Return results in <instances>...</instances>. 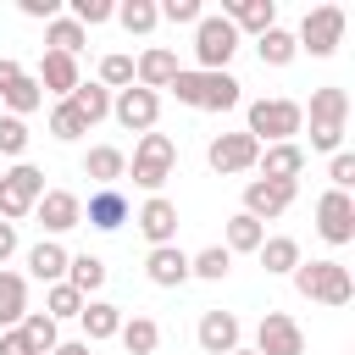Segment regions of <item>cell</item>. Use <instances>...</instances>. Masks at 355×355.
<instances>
[{
  "mask_svg": "<svg viewBox=\"0 0 355 355\" xmlns=\"http://www.w3.org/2000/svg\"><path fill=\"white\" fill-rule=\"evenodd\" d=\"M300 128H305V105H300V100H283V94H272V100H250V122H244V133H250L255 144H288Z\"/></svg>",
  "mask_w": 355,
  "mask_h": 355,
  "instance_id": "cell-3",
  "label": "cell"
},
{
  "mask_svg": "<svg viewBox=\"0 0 355 355\" xmlns=\"http://www.w3.org/2000/svg\"><path fill=\"white\" fill-rule=\"evenodd\" d=\"M288 277H294V288H300L305 300H316V305H349V300H355V277H349L344 261H300Z\"/></svg>",
  "mask_w": 355,
  "mask_h": 355,
  "instance_id": "cell-4",
  "label": "cell"
},
{
  "mask_svg": "<svg viewBox=\"0 0 355 355\" xmlns=\"http://www.w3.org/2000/svg\"><path fill=\"white\" fill-rule=\"evenodd\" d=\"M144 277H150L155 288H183V283H189V255H183L178 244H161V250L144 255Z\"/></svg>",
  "mask_w": 355,
  "mask_h": 355,
  "instance_id": "cell-22",
  "label": "cell"
},
{
  "mask_svg": "<svg viewBox=\"0 0 355 355\" xmlns=\"http://www.w3.org/2000/svg\"><path fill=\"white\" fill-rule=\"evenodd\" d=\"M83 222L100 227V233H116V227L128 222V194H122V189H94L89 205H83Z\"/></svg>",
  "mask_w": 355,
  "mask_h": 355,
  "instance_id": "cell-24",
  "label": "cell"
},
{
  "mask_svg": "<svg viewBox=\"0 0 355 355\" xmlns=\"http://www.w3.org/2000/svg\"><path fill=\"white\" fill-rule=\"evenodd\" d=\"M33 216H39V227H44L50 239H61L67 227H78V222H83V200H78L72 189H44V194H39V205H33Z\"/></svg>",
  "mask_w": 355,
  "mask_h": 355,
  "instance_id": "cell-14",
  "label": "cell"
},
{
  "mask_svg": "<svg viewBox=\"0 0 355 355\" xmlns=\"http://www.w3.org/2000/svg\"><path fill=\"white\" fill-rule=\"evenodd\" d=\"M233 272V255L222 250V244H205L200 255H189V277H205V283H222Z\"/></svg>",
  "mask_w": 355,
  "mask_h": 355,
  "instance_id": "cell-35",
  "label": "cell"
},
{
  "mask_svg": "<svg viewBox=\"0 0 355 355\" xmlns=\"http://www.w3.org/2000/svg\"><path fill=\"white\" fill-rule=\"evenodd\" d=\"M83 305H89V300H83V294H78L72 283H50V288H44V316H50L55 327H61L67 316H78Z\"/></svg>",
  "mask_w": 355,
  "mask_h": 355,
  "instance_id": "cell-36",
  "label": "cell"
},
{
  "mask_svg": "<svg viewBox=\"0 0 355 355\" xmlns=\"http://www.w3.org/2000/svg\"><path fill=\"white\" fill-rule=\"evenodd\" d=\"M255 55H261V67H288V61L300 55V44H294L288 28H266V33L255 39Z\"/></svg>",
  "mask_w": 355,
  "mask_h": 355,
  "instance_id": "cell-31",
  "label": "cell"
},
{
  "mask_svg": "<svg viewBox=\"0 0 355 355\" xmlns=\"http://www.w3.org/2000/svg\"><path fill=\"white\" fill-rule=\"evenodd\" d=\"M255 255H261V266H266V272H277V277H288V272L305 261V255H300V239H288V233L261 239V250H255Z\"/></svg>",
  "mask_w": 355,
  "mask_h": 355,
  "instance_id": "cell-29",
  "label": "cell"
},
{
  "mask_svg": "<svg viewBox=\"0 0 355 355\" xmlns=\"http://www.w3.org/2000/svg\"><path fill=\"white\" fill-rule=\"evenodd\" d=\"M50 133H55L61 144H72V139H83V133H89V122L72 111V100H55V111H50Z\"/></svg>",
  "mask_w": 355,
  "mask_h": 355,
  "instance_id": "cell-39",
  "label": "cell"
},
{
  "mask_svg": "<svg viewBox=\"0 0 355 355\" xmlns=\"http://www.w3.org/2000/svg\"><path fill=\"white\" fill-rule=\"evenodd\" d=\"M22 6V17H33V22H55L61 17V0H17Z\"/></svg>",
  "mask_w": 355,
  "mask_h": 355,
  "instance_id": "cell-45",
  "label": "cell"
},
{
  "mask_svg": "<svg viewBox=\"0 0 355 355\" xmlns=\"http://www.w3.org/2000/svg\"><path fill=\"white\" fill-rule=\"evenodd\" d=\"M111 116H116L128 133H155V122H161V94H150V89L128 83V89H116V94H111Z\"/></svg>",
  "mask_w": 355,
  "mask_h": 355,
  "instance_id": "cell-10",
  "label": "cell"
},
{
  "mask_svg": "<svg viewBox=\"0 0 355 355\" xmlns=\"http://www.w3.org/2000/svg\"><path fill=\"white\" fill-rule=\"evenodd\" d=\"M0 155H11V161L28 155V122L22 116H0Z\"/></svg>",
  "mask_w": 355,
  "mask_h": 355,
  "instance_id": "cell-42",
  "label": "cell"
},
{
  "mask_svg": "<svg viewBox=\"0 0 355 355\" xmlns=\"http://www.w3.org/2000/svg\"><path fill=\"white\" fill-rule=\"evenodd\" d=\"M0 105H6V116H22V122H28V111L44 105V89H39L33 72H28L22 61H11V55H0Z\"/></svg>",
  "mask_w": 355,
  "mask_h": 355,
  "instance_id": "cell-9",
  "label": "cell"
},
{
  "mask_svg": "<svg viewBox=\"0 0 355 355\" xmlns=\"http://www.w3.org/2000/svg\"><path fill=\"white\" fill-rule=\"evenodd\" d=\"M172 94H178V105H189V111H233L239 100H244V83L233 78V72H178L172 83H166Z\"/></svg>",
  "mask_w": 355,
  "mask_h": 355,
  "instance_id": "cell-1",
  "label": "cell"
},
{
  "mask_svg": "<svg viewBox=\"0 0 355 355\" xmlns=\"http://www.w3.org/2000/svg\"><path fill=\"white\" fill-rule=\"evenodd\" d=\"M39 194H44V172H39L33 161H17L11 172H0V222L17 227L22 216H33Z\"/></svg>",
  "mask_w": 355,
  "mask_h": 355,
  "instance_id": "cell-6",
  "label": "cell"
},
{
  "mask_svg": "<svg viewBox=\"0 0 355 355\" xmlns=\"http://www.w3.org/2000/svg\"><path fill=\"white\" fill-rule=\"evenodd\" d=\"M155 11H161V22H178V28H194V22L205 17V11H200V0H161Z\"/></svg>",
  "mask_w": 355,
  "mask_h": 355,
  "instance_id": "cell-43",
  "label": "cell"
},
{
  "mask_svg": "<svg viewBox=\"0 0 355 355\" xmlns=\"http://www.w3.org/2000/svg\"><path fill=\"white\" fill-rule=\"evenodd\" d=\"M83 178H94V189H116V183L128 178V155H122L116 144H89V155H83Z\"/></svg>",
  "mask_w": 355,
  "mask_h": 355,
  "instance_id": "cell-23",
  "label": "cell"
},
{
  "mask_svg": "<svg viewBox=\"0 0 355 355\" xmlns=\"http://www.w3.org/2000/svg\"><path fill=\"white\" fill-rule=\"evenodd\" d=\"M22 316H28V277L0 266V333H6V327H17Z\"/></svg>",
  "mask_w": 355,
  "mask_h": 355,
  "instance_id": "cell-27",
  "label": "cell"
},
{
  "mask_svg": "<svg viewBox=\"0 0 355 355\" xmlns=\"http://www.w3.org/2000/svg\"><path fill=\"white\" fill-rule=\"evenodd\" d=\"M327 178H333V189H338V194H349V189H355V155H349V150H338V155L327 161Z\"/></svg>",
  "mask_w": 355,
  "mask_h": 355,
  "instance_id": "cell-44",
  "label": "cell"
},
{
  "mask_svg": "<svg viewBox=\"0 0 355 355\" xmlns=\"http://www.w3.org/2000/svg\"><path fill=\"white\" fill-rule=\"evenodd\" d=\"M67 11H72V22L89 33V28H100V22H111L116 17V6L111 0H67Z\"/></svg>",
  "mask_w": 355,
  "mask_h": 355,
  "instance_id": "cell-40",
  "label": "cell"
},
{
  "mask_svg": "<svg viewBox=\"0 0 355 355\" xmlns=\"http://www.w3.org/2000/svg\"><path fill=\"white\" fill-rule=\"evenodd\" d=\"M128 83H133V55L111 50V55L100 61V89H111V94H116V89H128Z\"/></svg>",
  "mask_w": 355,
  "mask_h": 355,
  "instance_id": "cell-41",
  "label": "cell"
},
{
  "mask_svg": "<svg viewBox=\"0 0 355 355\" xmlns=\"http://www.w3.org/2000/svg\"><path fill=\"white\" fill-rule=\"evenodd\" d=\"M17 333L28 338V349H33V355H50V349L61 344V327H55V322H50L44 311H28V316L17 322Z\"/></svg>",
  "mask_w": 355,
  "mask_h": 355,
  "instance_id": "cell-34",
  "label": "cell"
},
{
  "mask_svg": "<svg viewBox=\"0 0 355 355\" xmlns=\"http://www.w3.org/2000/svg\"><path fill=\"white\" fill-rule=\"evenodd\" d=\"M255 355H305V333L288 311H266L255 327Z\"/></svg>",
  "mask_w": 355,
  "mask_h": 355,
  "instance_id": "cell-12",
  "label": "cell"
},
{
  "mask_svg": "<svg viewBox=\"0 0 355 355\" xmlns=\"http://www.w3.org/2000/svg\"><path fill=\"white\" fill-rule=\"evenodd\" d=\"M316 233H322L327 244H349V239H355V200L338 194V189H327V194L316 200Z\"/></svg>",
  "mask_w": 355,
  "mask_h": 355,
  "instance_id": "cell-15",
  "label": "cell"
},
{
  "mask_svg": "<svg viewBox=\"0 0 355 355\" xmlns=\"http://www.w3.org/2000/svg\"><path fill=\"white\" fill-rule=\"evenodd\" d=\"M33 83L44 89V94H55V100H67L83 78H78V55H61V50H44V61H39V72H33Z\"/></svg>",
  "mask_w": 355,
  "mask_h": 355,
  "instance_id": "cell-20",
  "label": "cell"
},
{
  "mask_svg": "<svg viewBox=\"0 0 355 355\" xmlns=\"http://www.w3.org/2000/svg\"><path fill=\"white\" fill-rule=\"evenodd\" d=\"M67 250H61V239H39L33 250H28V277H39V283H67Z\"/></svg>",
  "mask_w": 355,
  "mask_h": 355,
  "instance_id": "cell-26",
  "label": "cell"
},
{
  "mask_svg": "<svg viewBox=\"0 0 355 355\" xmlns=\"http://www.w3.org/2000/svg\"><path fill=\"white\" fill-rule=\"evenodd\" d=\"M78 322H83V344L94 349V344H105V338L122 333V305H111V300H89V305L78 311Z\"/></svg>",
  "mask_w": 355,
  "mask_h": 355,
  "instance_id": "cell-25",
  "label": "cell"
},
{
  "mask_svg": "<svg viewBox=\"0 0 355 355\" xmlns=\"http://www.w3.org/2000/svg\"><path fill=\"white\" fill-rule=\"evenodd\" d=\"M139 233L150 239V250H161V244H178V205L166 200V194H150L144 205H139Z\"/></svg>",
  "mask_w": 355,
  "mask_h": 355,
  "instance_id": "cell-17",
  "label": "cell"
},
{
  "mask_svg": "<svg viewBox=\"0 0 355 355\" xmlns=\"http://www.w3.org/2000/svg\"><path fill=\"white\" fill-rule=\"evenodd\" d=\"M344 28H349V17H344V6H311L305 11V22H300V33H294V44L305 50V55H333L338 50V39H344Z\"/></svg>",
  "mask_w": 355,
  "mask_h": 355,
  "instance_id": "cell-7",
  "label": "cell"
},
{
  "mask_svg": "<svg viewBox=\"0 0 355 355\" xmlns=\"http://www.w3.org/2000/svg\"><path fill=\"white\" fill-rule=\"evenodd\" d=\"M11 255H17V227H11V222H0V266H6Z\"/></svg>",
  "mask_w": 355,
  "mask_h": 355,
  "instance_id": "cell-47",
  "label": "cell"
},
{
  "mask_svg": "<svg viewBox=\"0 0 355 355\" xmlns=\"http://www.w3.org/2000/svg\"><path fill=\"white\" fill-rule=\"evenodd\" d=\"M233 355H255V349H244V344H239V349H233Z\"/></svg>",
  "mask_w": 355,
  "mask_h": 355,
  "instance_id": "cell-48",
  "label": "cell"
},
{
  "mask_svg": "<svg viewBox=\"0 0 355 355\" xmlns=\"http://www.w3.org/2000/svg\"><path fill=\"white\" fill-rule=\"evenodd\" d=\"M194 338H200V349H205V355H233V349H239V338H244V327H239V316H233V311H205V316H200V327H194Z\"/></svg>",
  "mask_w": 355,
  "mask_h": 355,
  "instance_id": "cell-18",
  "label": "cell"
},
{
  "mask_svg": "<svg viewBox=\"0 0 355 355\" xmlns=\"http://www.w3.org/2000/svg\"><path fill=\"white\" fill-rule=\"evenodd\" d=\"M67 283L89 300L94 288H105V261H100V255H89V250H83V255H72V261H67Z\"/></svg>",
  "mask_w": 355,
  "mask_h": 355,
  "instance_id": "cell-33",
  "label": "cell"
},
{
  "mask_svg": "<svg viewBox=\"0 0 355 355\" xmlns=\"http://www.w3.org/2000/svg\"><path fill=\"white\" fill-rule=\"evenodd\" d=\"M261 239H266V222H255V216L233 211V216H227V239H222V250H227V255H255V250H261Z\"/></svg>",
  "mask_w": 355,
  "mask_h": 355,
  "instance_id": "cell-28",
  "label": "cell"
},
{
  "mask_svg": "<svg viewBox=\"0 0 355 355\" xmlns=\"http://www.w3.org/2000/svg\"><path fill=\"white\" fill-rule=\"evenodd\" d=\"M233 50H239V33H233V22H227L222 11L194 22V55H200V72H227Z\"/></svg>",
  "mask_w": 355,
  "mask_h": 355,
  "instance_id": "cell-8",
  "label": "cell"
},
{
  "mask_svg": "<svg viewBox=\"0 0 355 355\" xmlns=\"http://www.w3.org/2000/svg\"><path fill=\"white\" fill-rule=\"evenodd\" d=\"M255 155H261V144H255L250 133H216V139L205 144V161H211V172H222V178L255 172Z\"/></svg>",
  "mask_w": 355,
  "mask_h": 355,
  "instance_id": "cell-11",
  "label": "cell"
},
{
  "mask_svg": "<svg viewBox=\"0 0 355 355\" xmlns=\"http://www.w3.org/2000/svg\"><path fill=\"white\" fill-rule=\"evenodd\" d=\"M67 100H72V111H78V116H83L89 128L111 116V89H100V83H78V89H72Z\"/></svg>",
  "mask_w": 355,
  "mask_h": 355,
  "instance_id": "cell-32",
  "label": "cell"
},
{
  "mask_svg": "<svg viewBox=\"0 0 355 355\" xmlns=\"http://www.w3.org/2000/svg\"><path fill=\"white\" fill-rule=\"evenodd\" d=\"M255 172L272 178V183H300V172H305V150H300L294 139H288V144H261Z\"/></svg>",
  "mask_w": 355,
  "mask_h": 355,
  "instance_id": "cell-19",
  "label": "cell"
},
{
  "mask_svg": "<svg viewBox=\"0 0 355 355\" xmlns=\"http://www.w3.org/2000/svg\"><path fill=\"white\" fill-rule=\"evenodd\" d=\"M178 72H183V67H178V50H166V44H150V50L133 55V83L150 89V94H161Z\"/></svg>",
  "mask_w": 355,
  "mask_h": 355,
  "instance_id": "cell-16",
  "label": "cell"
},
{
  "mask_svg": "<svg viewBox=\"0 0 355 355\" xmlns=\"http://www.w3.org/2000/svg\"><path fill=\"white\" fill-rule=\"evenodd\" d=\"M294 194H300V183L250 178V183H244V216H255V222H272V216H283V211L294 205Z\"/></svg>",
  "mask_w": 355,
  "mask_h": 355,
  "instance_id": "cell-13",
  "label": "cell"
},
{
  "mask_svg": "<svg viewBox=\"0 0 355 355\" xmlns=\"http://www.w3.org/2000/svg\"><path fill=\"white\" fill-rule=\"evenodd\" d=\"M83 39H89V33H83L72 17H55V22H44V44H50V50H61V55H78V50H83Z\"/></svg>",
  "mask_w": 355,
  "mask_h": 355,
  "instance_id": "cell-38",
  "label": "cell"
},
{
  "mask_svg": "<svg viewBox=\"0 0 355 355\" xmlns=\"http://www.w3.org/2000/svg\"><path fill=\"white\" fill-rule=\"evenodd\" d=\"M344 122H349V94H344L338 83L311 89V150L338 155V144H344Z\"/></svg>",
  "mask_w": 355,
  "mask_h": 355,
  "instance_id": "cell-2",
  "label": "cell"
},
{
  "mask_svg": "<svg viewBox=\"0 0 355 355\" xmlns=\"http://www.w3.org/2000/svg\"><path fill=\"white\" fill-rule=\"evenodd\" d=\"M178 172V144L166 139V133H139V144H133V161H128V178L139 183V189H150V194H161V183Z\"/></svg>",
  "mask_w": 355,
  "mask_h": 355,
  "instance_id": "cell-5",
  "label": "cell"
},
{
  "mask_svg": "<svg viewBox=\"0 0 355 355\" xmlns=\"http://www.w3.org/2000/svg\"><path fill=\"white\" fill-rule=\"evenodd\" d=\"M116 22H122L128 33H155L161 11H155V0H122V6H116Z\"/></svg>",
  "mask_w": 355,
  "mask_h": 355,
  "instance_id": "cell-37",
  "label": "cell"
},
{
  "mask_svg": "<svg viewBox=\"0 0 355 355\" xmlns=\"http://www.w3.org/2000/svg\"><path fill=\"white\" fill-rule=\"evenodd\" d=\"M94 355H100V349H94Z\"/></svg>",
  "mask_w": 355,
  "mask_h": 355,
  "instance_id": "cell-49",
  "label": "cell"
},
{
  "mask_svg": "<svg viewBox=\"0 0 355 355\" xmlns=\"http://www.w3.org/2000/svg\"><path fill=\"white\" fill-rule=\"evenodd\" d=\"M0 355H33V349H28V338H22L17 327H6V333H0Z\"/></svg>",
  "mask_w": 355,
  "mask_h": 355,
  "instance_id": "cell-46",
  "label": "cell"
},
{
  "mask_svg": "<svg viewBox=\"0 0 355 355\" xmlns=\"http://www.w3.org/2000/svg\"><path fill=\"white\" fill-rule=\"evenodd\" d=\"M122 349L128 355H155V344H161V327H155V316H122Z\"/></svg>",
  "mask_w": 355,
  "mask_h": 355,
  "instance_id": "cell-30",
  "label": "cell"
},
{
  "mask_svg": "<svg viewBox=\"0 0 355 355\" xmlns=\"http://www.w3.org/2000/svg\"><path fill=\"white\" fill-rule=\"evenodd\" d=\"M222 17L233 22V33H266V28H277V0H227L222 6Z\"/></svg>",
  "mask_w": 355,
  "mask_h": 355,
  "instance_id": "cell-21",
  "label": "cell"
}]
</instances>
